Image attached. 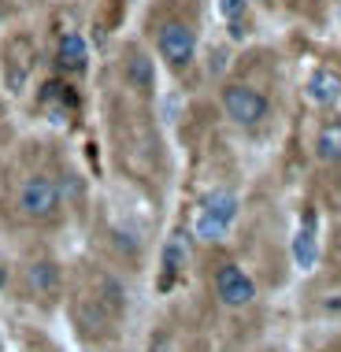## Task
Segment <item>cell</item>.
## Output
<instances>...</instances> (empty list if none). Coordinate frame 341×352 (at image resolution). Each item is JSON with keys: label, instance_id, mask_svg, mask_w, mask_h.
<instances>
[{"label": "cell", "instance_id": "cell-1", "mask_svg": "<svg viewBox=\"0 0 341 352\" xmlns=\"http://www.w3.org/2000/svg\"><path fill=\"white\" fill-rule=\"evenodd\" d=\"M223 111L238 126H260L271 116V100H267V93L249 82H230V85H223Z\"/></svg>", "mask_w": 341, "mask_h": 352}, {"label": "cell", "instance_id": "cell-2", "mask_svg": "<svg viewBox=\"0 0 341 352\" xmlns=\"http://www.w3.org/2000/svg\"><path fill=\"white\" fill-rule=\"evenodd\" d=\"M234 215H238V197L226 193V189L208 193L201 212H197V237H204V241H219V237L230 230Z\"/></svg>", "mask_w": 341, "mask_h": 352}, {"label": "cell", "instance_id": "cell-3", "mask_svg": "<svg viewBox=\"0 0 341 352\" xmlns=\"http://www.w3.org/2000/svg\"><path fill=\"white\" fill-rule=\"evenodd\" d=\"M156 49L170 67L182 71L197 56V30L189 23H182V19H167V23L160 26V34H156Z\"/></svg>", "mask_w": 341, "mask_h": 352}, {"label": "cell", "instance_id": "cell-4", "mask_svg": "<svg viewBox=\"0 0 341 352\" xmlns=\"http://www.w3.org/2000/svg\"><path fill=\"white\" fill-rule=\"evenodd\" d=\"M19 212L26 219H52L60 212V186L49 175H30L19 186Z\"/></svg>", "mask_w": 341, "mask_h": 352}, {"label": "cell", "instance_id": "cell-5", "mask_svg": "<svg viewBox=\"0 0 341 352\" xmlns=\"http://www.w3.org/2000/svg\"><path fill=\"white\" fill-rule=\"evenodd\" d=\"M215 297H219V304H226V308H249V304L256 300V282L252 274L238 267V263H219V271H215Z\"/></svg>", "mask_w": 341, "mask_h": 352}, {"label": "cell", "instance_id": "cell-6", "mask_svg": "<svg viewBox=\"0 0 341 352\" xmlns=\"http://www.w3.org/2000/svg\"><path fill=\"white\" fill-rule=\"evenodd\" d=\"M316 160L319 164H341V116L323 119L316 130Z\"/></svg>", "mask_w": 341, "mask_h": 352}, {"label": "cell", "instance_id": "cell-7", "mask_svg": "<svg viewBox=\"0 0 341 352\" xmlns=\"http://www.w3.org/2000/svg\"><path fill=\"white\" fill-rule=\"evenodd\" d=\"M60 282H63V274L49 260H37V263L26 267V289L37 293V297H52V293H60Z\"/></svg>", "mask_w": 341, "mask_h": 352}, {"label": "cell", "instance_id": "cell-8", "mask_svg": "<svg viewBox=\"0 0 341 352\" xmlns=\"http://www.w3.org/2000/svg\"><path fill=\"white\" fill-rule=\"evenodd\" d=\"M308 97L316 100V104H323V108L338 104L341 100V71L319 67L316 74H311V82H308Z\"/></svg>", "mask_w": 341, "mask_h": 352}, {"label": "cell", "instance_id": "cell-9", "mask_svg": "<svg viewBox=\"0 0 341 352\" xmlns=\"http://www.w3.org/2000/svg\"><path fill=\"white\" fill-rule=\"evenodd\" d=\"M56 60H60V67L63 71H82L85 67V41H82V34H63L60 37V52H56Z\"/></svg>", "mask_w": 341, "mask_h": 352}, {"label": "cell", "instance_id": "cell-10", "mask_svg": "<svg viewBox=\"0 0 341 352\" xmlns=\"http://www.w3.org/2000/svg\"><path fill=\"white\" fill-rule=\"evenodd\" d=\"M126 82L134 85V89H141V93H148L156 85V71H153V60L148 56H141V52H134L126 60Z\"/></svg>", "mask_w": 341, "mask_h": 352}, {"label": "cell", "instance_id": "cell-11", "mask_svg": "<svg viewBox=\"0 0 341 352\" xmlns=\"http://www.w3.org/2000/svg\"><path fill=\"white\" fill-rule=\"evenodd\" d=\"M245 12H249V0H219V15L230 23V30H234V37H241L245 30Z\"/></svg>", "mask_w": 341, "mask_h": 352}, {"label": "cell", "instance_id": "cell-12", "mask_svg": "<svg viewBox=\"0 0 341 352\" xmlns=\"http://www.w3.org/2000/svg\"><path fill=\"white\" fill-rule=\"evenodd\" d=\"M97 285H100L97 300L104 304V308H108V311H122V289H119V282H116V278H108V274H104V278H100Z\"/></svg>", "mask_w": 341, "mask_h": 352}, {"label": "cell", "instance_id": "cell-13", "mask_svg": "<svg viewBox=\"0 0 341 352\" xmlns=\"http://www.w3.org/2000/svg\"><path fill=\"white\" fill-rule=\"evenodd\" d=\"M164 267H167V274H175L178 267H182V237H175V241L167 245V252H164Z\"/></svg>", "mask_w": 341, "mask_h": 352}, {"label": "cell", "instance_id": "cell-14", "mask_svg": "<svg viewBox=\"0 0 341 352\" xmlns=\"http://www.w3.org/2000/svg\"><path fill=\"white\" fill-rule=\"evenodd\" d=\"M0 352H4V341H0Z\"/></svg>", "mask_w": 341, "mask_h": 352}, {"label": "cell", "instance_id": "cell-15", "mask_svg": "<svg viewBox=\"0 0 341 352\" xmlns=\"http://www.w3.org/2000/svg\"><path fill=\"white\" fill-rule=\"evenodd\" d=\"M0 278H4V274H0Z\"/></svg>", "mask_w": 341, "mask_h": 352}]
</instances>
